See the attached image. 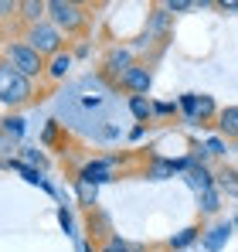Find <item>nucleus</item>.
Wrapping results in <instances>:
<instances>
[{
  "label": "nucleus",
  "mask_w": 238,
  "mask_h": 252,
  "mask_svg": "<svg viewBox=\"0 0 238 252\" xmlns=\"http://www.w3.org/2000/svg\"><path fill=\"white\" fill-rule=\"evenodd\" d=\"M3 129H7L10 136H21V129H24V126H21V120H17V116H14V120H3Z\"/></svg>",
  "instance_id": "20"
},
{
  "label": "nucleus",
  "mask_w": 238,
  "mask_h": 252,
  "mask_svg": "<svg viewBox=\"0 0 238 252\" xmlns=\"http://www.w3.org/2000/svg\"><path fill=\"white\" fill-rule=\"evenodd\" d=\"M31 95H34L31 79L17 75L7 62H0V102H7V106H21V102H28Z\"/></svg>",
  "instance_id": "1"
},
{
  "label": "nucleus",
  "mask_w": 238,
  "mask_h": 252,
  "mask_svg": "<svg viewBox=\"0 0 238 252\" xmlns=\"http://www.w3.org/2000/svg\"><path fill=\"white\" fill-rule=\"evenodd\" d=\"M218 129H221L228 140H238V106L218 109Z\"/></svg>",
  "instance_id": "9"
},
{
  "label": "nucleus",
  "mask_w": 238,
  "mask_h": 252,
  "mask_svg": "<svg viewBox=\"0 0 238 252\" xmlns=\"http://www.w3.org/2000/svg\"><path fill=\"white\" fill-rule=\"evenodd\" d=\"M106 68H109L113 75H122L126 68H133V51H129V48H116V51H109Z\"/></svg>",
  "instance_id": "8"
},
{
  "label": "nucleus",
  "mask_w": 238,
  "mask_h": 252,
  "mask_svg": "<svg viewBox=\"0 0 238 252\" xmlns=\"http://www.w3.org/2000/svg\"><path fill=\"white\" fill-rule=\"evenodd\" d=\"M102 252H129V249H126V242H119V239H109Z\"/></svg>",
  "instance_id": "22"
},
{
  "label": "nucleus",
  "mask_w": 238,
  "mask_h": 252,
  "mask_svg": "<svg viewBox=\"0 0 238 252\" xmlns=\"http://www.w3.org/2000/svg\"><path fill=\"white\" fill-rule=\"evenodd\" d=\"M180 106L187 109L191 120H211V116H214V102H211V95H184Z\"/></svg>",
  "instance_id": "6"
},
{
  "label": "nucleus",
  "mask_w": 238,
  "mask_h": 252,
  "mask_svg": "<svg viewBox=\"0 0 238 252\" xmlns=\"http://www.w3.org/2000/svg\"><path fill=\"white\" fill-rule=\"evenodd\" d=\"M28 44L38 51L41 58H44V55H58V51H61V31H58L51 21L31 24V31H28Z\"/></svg>",
  "instance_id": "4"
},
{
  "label": "nucleus",
  "mask_w": 238,
  "mask_h": 252,
  "mask_svg": "<svg viewBox=\"0 0 238 252\" xmlns=\"http://www.w3.org/2000/svg\"><path fill=\"white\" fill-rule=\"evenodd\" d=\"M129 109H133V116H136V120H147V116L153 113V106H150V99H147V95H133V99H129Z\"/></svg>",
  "instance_id": "15"
},
{
  "label": "nucleus",
  "mask_w": 238,
  "mask_h": 252,
  "mask_svg": "<svg viewBox=\"0 0 238 252\" xmlns=\"http://www.w3.org/2000/svg\"><path fill=\"white\" fill-rule=\"evenodd\" d=\"M218 201H221V198H218V188H208V191H201V208L208 211V215H211V211H218V208H221Z\"/></svg>",
  "instance_id": "16"
},
{
  "label": "nucleus",
  "mask_w": 238,
  "mask_h": 252,
  "mask_svg": "<svg viewBox=\"0 0 238 252\" xmlns=\"http://www.w3.org/2000/svg\"><path fill=\"white\" fill-rule=\"evenodd\" d=\"M72 62H75V55H68V51H58V55H51V62L44 65V72H48V79H55V82H61V79L68 75V68H72Z\"/></svg>",
  "instance_id": "7"
},
{
  "label": "nucleus",
  "mask_w": 238,
  "mask_h": 252,
  "mask_svg": "<svg viewBox=\"0 0 238 252\" xmlns=\"http://www.w3.org/2000/svg\"><path fill=\"white\" fill-rule=\"evenodd\" d=\"M191 7H194L191 0H170V3H167V10H170V14H174V10L180 14V10H191Z\"/></svg>",
  "instance_id": "21"
},
{
  "label": "nucleus",
  "mask_w": 238,
  "mask_h": 252,
  "mask_svg": "<svg viewBox=\"0 0 238 252\" xmlns=\"http://www.w3.org/2000/svg\"><path fill=\"white\" fill-rule=\"evenodd\" d=\"M177 167H184V164H167V160H157V164L150 167V177H153V181H163V177H170Z\"/></svg>",
  "instance_id": "17"
},
{
  "label": "nucleus",
  "mask_w": 238,
  "mask_h": 252,
  "mask_svg": "<svg viewBox=\"0 0 238 252\" xmlns=\"http://www.w3.org/2000/svg\"><path fill=\"white\" fill-rule=\"evenodd\" d=\"M214 184H218L228 198H238V170H218Z\"/></svg>",
  "instance_id": "13"
},
{
  "label": "nucleus",
  "mask_w": 238,
  "mask_h": 252,
  "mask_svg": "<svg viewBox=\"0 0 238 252\" xmlns=\"http://www.w3.org/2000/svg\"><path fill=\"white\" fill-rule=\"evenodd\" d=\"M150 68H143V65H133V68H126L122 75H119V85L122 89H129L133 95H147V89H150Z\"/></svg>",
  "instance_id": "5"
},
{
  "label": "nucleus",
  "mask_w": 238,
  "mask_h": 252,
  "mask_svg": "<svg viewBox=\"0 0 238 252\" xmlns=\"http://www.w3.org/2000/svg\"><path fill=\"white\" fill-rule=\"evenodd\" d=\"M204 147H208V154H225V143L221 140H208Z\"/></svg>",
  "instance_id": "23"
},
{
  "label": "nucleus",
  "mask_w": 238,
  "mask_h": 252,
  "mask_svg": "<svg viewBox=\"0 0 238 252\" xmlns=\"http://www.w3.org/2000/svg\"><path fill=\"white\" fill-rule=\"evenodd\" d=\"M235 228H238V218H235Z\"/></svg>",
  "instance_id": "24"
},
{
  "label": "nucleus",
  "mask_w": 238,
  "mask_h": 252,
  "mask_svg": "<svg viewBox=\"0 0 238 252\" xmlns=\"http://www.w3.org/2000/svg\"><path fill=\"white\" fill-rule=\"evenodd\" d=\"M228 235H232V225H214V228L204 235V249H208V252H218L225 242H228Z\"/></svg>",
  "instance_id": "10"
},
{
  "label": "nucleus",
  "mask_w": 238,
  "mask_h": 252,
  "mask_svg": "<svg viewBox=\"0 0 238 252\" xmlns=\"http://www.w3.org/2000/svg\"><path fill=\"white\" fill-rule=\"evenodd\" d=\"M79 198H82V205H92V201H95V184L79 181Z\"/></svg>",
  "instance_id": "19"
},
{
  "label": "nucleus",
  "mask_w": 238,
  "mask_h": 252,
  "mask_svg": "<svg viewBox=\"0 0 238 252\" xmlns=\"http://www.w3.org/2000/svg\"><path fill=\"white\" fill-rule=\"evenodd\" d=\"M48 17H51V24L58 28V31H65V34H72V31H79L85 28V7L82 3H72V0H48Z\"/></svg>",
  "instance_id": "3"
},
{
  "label": "nucleus",
  "mask_w": 238,
  "mask_h": 252,
  "mask_svg": "<svg viewBox=\"0 0 238 252\" xmlns=\"http://www.w3.org/2000/svg\"><path fill=\"white\" fill-rule=\"evenodd\" d=\"M194 239H198V228H184L177 239H170V246H174V249H184V246H187V242H194Z\"/></svg>",
  "instance_id": "18"
},
{
  "label": "nucleus",
  "mask_w": 238,
  "mask_h": 252,
  "mask_svg": "<svg viewBox=\"0 0 238 252\" xmlns=\"http://www.w3.org/2000/svg\"><path fill=\"white\" fill-rule=\"evenodd\" d=\"M191 184H194L198 191H208V188H214V177L208 174V167H198V164H194V167H191Z\"/></svg>",
  "instance_id": "14"
},
{
  "label": "nucleus",
  "mask_w": 238,
  "mask_h": 252,
  "mask_svg": "<svg viewBox=\"0 0 238 252\" xmlns=\"http://www.w3.org/2000/svg\"><path fill=\"white\" fill-rule=\"evenodd\" d=\"M21 10H24V21L41 24V21H44V14H48V3H44V0H24V3H21Z\"/></svg>",
  "instance_id": "11"
},
{
  "label": "nucleus",
  "mask_w": 238,
  "mask_h": 252,
  "mask_svg": "<svg viewBox=\"0 0 238 252\" xmlns=\"http://www.w3.org/2000/svg\"><path fill=\"white\" fill-rule=\"evenodd\" d=\"M7 65H10L17 75H24V79H38L41 72H44V58H41L28 41L7 44Z\"/></svg>",
  "instance_id": "2"
},
{
  "label": "nucleus",
  "mask_w": 238,
  "mask_h": 252,
  "mask_svg": "<svg viewBox=\"0 0 238 252\" xmlns=\"http://www.w3.org/2000/svg\"><path fill=\"white\" fill-rule=\"evenodd\" d=\"M109 164H113V160H95V164H89V167L82 170V181H89V184L106 181V177H109Z\"/></svg>",
  "instance_id": "12"
}]
</instances>
